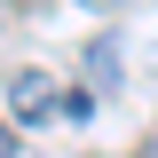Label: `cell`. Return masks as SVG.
I'll return each mask as SVG.
<instances>
[{
	"label": "cell",
	"mask_w": 158,
	"mask_h": 158,
	"mask_svg": "<svg viewBox=\"0 0 158 158\" xmlns=\"http://www.w3.org/2000/svg\"><path fill=\"white\" fill-rule=\"evenodd\" d=\"M8 103H16L24 127H40V118H56V79H48V71H16V79H8Z\"/></svg>",
	"instance_id": "6da1fadb"
},
{
	"label": "cell",
	"mask_w": 158,
	"mask_h": 158,
	"mask_svg": "<svg viewBox=\"0 0 158 158\" xmlns=\"http://www.w3.org/2000/svg\"><path fill=\"white\" fill-rule=\"evenodd\" d=\"M87 79H95V95L118 87V40H95V48H87Z\"/></svg>",
	"instance_id": "7a4b0ae2"
},
{
	"label": "cell",
	"mask_w": 158,
	"mask_h": 158,
	"mask_svg": "<svg viewBox=\"0 0 158 158\" xmlns=\"http://www.w3.org/2000/svg\"><path fill=\"white\" fill-rule=\"evenodd\" d=\"M79 8H87V16H111V8H118V0H79Z\"/></svg>",
	"instance_id": "277c9868"
},
{
	"label": "cell",
	"mask_w": 158,
	"mask_h": 158,
	"mask_svg": "<svg viewBox=\"0 0 158 158\" xmlns=\"http://www.w3.org/2000/svg\"><path fill=\"white\" fill-rule=\"evenodd\" d=\"M56 118H95V95H87V87H71V95H56Z\"/></svg>",
	"instance_id": "3957f363"
},
{
	"label": "cell",
	"mask_w": 158,
	"mask_h": 158,
	"mask_svg": "<svg viewBox=\"0 0 158 158\" xmlns=\"http://www.w3.org/2000/svg\"><path fill=\"white\" fill-rule=\"evenodd\" d=\"M0 158H16V135H8V127H0Z\"/></svg>",
	"instance_id": "5b68a950"
},
{
	"label": "cell",
	"mask_w": 158,
	"mask_h": 158,
	"mask_svg": "<svg viewBox=\"0 0 158 158\" xmlns=\"http://www.w3.org/2000/svg\"><path fill=\"white\" fill-rule=\"evenodd\" d=\"M16 8H48V0H16Z\"/></svg>",
	"instance_id": "8992f818"
}]
</instances>
